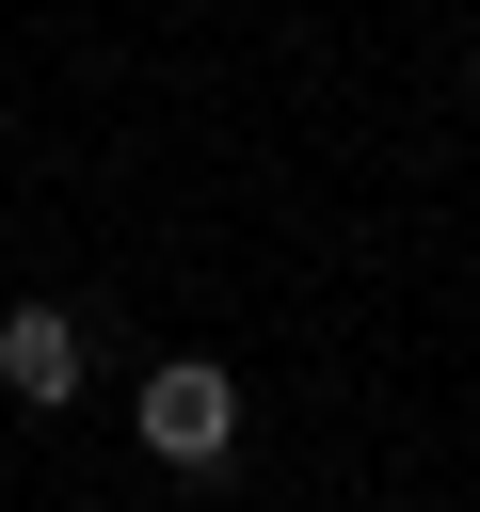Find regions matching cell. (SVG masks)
Returning <instances> with one entry per match:
<instances>
[{
    "mask_svg": "<svg viewBox=\"0 0 480 512\" xmlns=\"http://www.w3.org/2000/svg\"><path fill=\"white\" fill-rule=\"evenodd\" d=\"M128 432H144L160 464H224V448H240V384H224L208 352H176V368H144V400H128Z\"/></svg>",
    "mask_w": 480,
    "mask_h": 512,
    "instance_id": "6da1fadb",
    "label": "cell"
},
{
    "mask_svg": "<svg viewBox=\"0 0 480 512\" xmlns=\"http://www.w3.org/2000/svg\"><path fill=\"white\" fill-rule=\"evenodd\" d=\"M0 400L16 416H64L80 400V320L64 304H0Z\"/></svg>",
    "mask_w": 480,
    "mask_h": 512,
    "instance_id": "7a4b0ae2",
    "label": "cell"
}]
</instances>
